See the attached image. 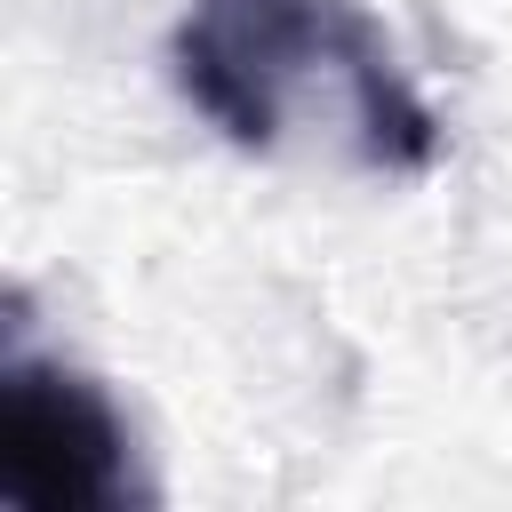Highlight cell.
Listing matches in <instances>:
<instances>
[{
	"label": "cell",
	"instance_id": "6da1fadb",
	"mask_svg": "<svg viewBox=\"0 0 512 512\" xmlns=\"http://www.w3.org/2000/svg\"><path fill=\"white\" fill-rule=\"evenodd\" d=\"M184 104L256 160L424 176L440 112L360 0H192L168 32Z\"/></svg>",
	"mask_w": 512,
	"mask_h": 512
},
{
	"label": "cell",
	"instance_id": "7a4b0ae2",
	"mask_svg": "<svg viewBox=\"0 0 512 512\" xmlns=\"http://www.w3.org/2000/svg\"><path fill=\"white\" fill-rule=\"evenodd\" d=\"M152 472L136 448L128 408L72 368L64 352L32 344L24 296H8V352H0V504L16 512H136L152 504Z\"/></svg>",
	"mask_w": 512,
	"mask_h": 512
}]
</instances>
